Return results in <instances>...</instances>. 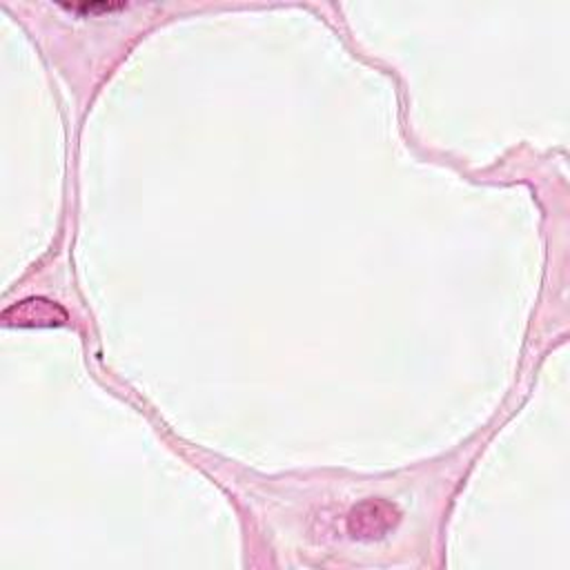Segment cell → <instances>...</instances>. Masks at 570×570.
Wrapping results in <instances>:
<instances>
[{
	"instance_id": "1",
	"label": "cell",
	"mask_w": 570,
	"mask_h": 570,
	"mask_svg": "<svg viewBox=\"0 0 570 570\" xmlns=\"http://www.w3.org/2000/svg\"><path fill=\"white\" fill-rule=\"evenodd\" d=\"M401 521V510L387 499H365L347 512V532L354 539H383Z\"/></svg>"
},
{
	"instance_id": "2",
	"label": "cell",
	"mask_w": 570,
	"mask_h": 570,
	"mask_svg": "<svg viewBox=\"0 0 570 570\" xmlns=\"http://www.w3.org/2000/svg\"><path fill=\"white\" fill-rule=\"evenodd\" d=\"M2 321L11 327H58L65 325L67 309L45 296H31L7 307Z\"/></svg>"
}]
</instances>
